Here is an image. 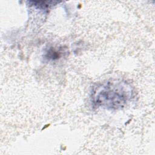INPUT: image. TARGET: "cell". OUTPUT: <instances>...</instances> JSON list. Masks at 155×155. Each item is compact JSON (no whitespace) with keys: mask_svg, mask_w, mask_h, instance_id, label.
Returning a JSON list of instances; mask_svg holds the SVG:
<instances>
[{"mask_svg":"<svg viewBox=\"0 0 155 155\" xmlns=\"http://www.w3.org/2000/svg\"><path fill=\"white\" fill-rule=\"evenodd\" d=\"M131 96V91L125 84L107 82L94 91V103L110 109L124 107Z\"/></svg>","mask_w":155,"mask_h":155,"instance_id":"cell-1","label":"cell"},{"mask_svg":"<svg viewBox=\"0 0 155 155\" xmlns=\"http://www.w3.org/2000/svg\"><path fill=\"white\" fill-rule=\"evenodd\" d=\"M35 6H37L38 8H47L49 5L54 4V3H57L58 2L54 1H31Z\"/></svg>","mask_w":155,"mask_h":155,"instance_id":"cell-2","label":"cell"}]
</instances>
